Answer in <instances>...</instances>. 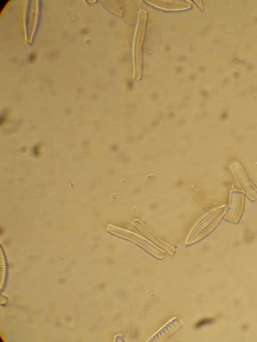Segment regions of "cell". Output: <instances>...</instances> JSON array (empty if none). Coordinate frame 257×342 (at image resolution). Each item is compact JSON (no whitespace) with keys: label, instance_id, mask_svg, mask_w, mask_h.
Wrapping results in <instances>:
<instances>
[{"label":"cell","instance_id":"1","mask_svg":"<svg viewBox=\"0 0 257 342\" xmlns=\"http://www.w3.org/2000/svg\"><path fill=\"white\" fill-rule=\"evenodd\" d=\"M226 210V206L223 205L205 216L194 229L189 241L199 240L210 233L219 224L225 215Z\"/></svg>","mask_w":257,"mask_h":342},{"label":"cell","instance_id":"2","mask_svg":"<svg viewBox=\"0 0 257 342\" xmlns=\"http://www.w3.org/2000/svg\"><path fill=\"white\" fill-rule=\"evenodd\" d=\"M245 197L243 194L235 191L230 193L229 206L226 209L224 219L232 223H238L244 210Z\"/></svg>","mask_w":257,"mask_h":342}]
</instances>
